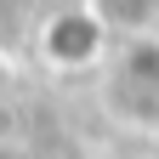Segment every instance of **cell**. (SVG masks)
Wrapping results in <instances>:
<instances>
[{"label": "cell", "instance_id": "1", "mask_svg": "<svg viewBox=\"0 0 159 159\" xmlns=\"http://www.w3.org/2000/svg\"><path fill=\"white\" fill-rule=\"evenodd\" d=\"M108 108L136 131H159V34H125L108 51Z\"/></svg>", "mask_w": 159, "mask_h": 159}, {"label": "cell", "instance_id": "2", "mask_svg": "<svg viewBox=\"0 0 159 159\" xmlns=\"http://www.w3.org/2000/svg\"><path fill=\"white\" fill-rule=\"evenodd\" d=\"M40 63L57 68V74H85V68H102L108 51H114V29L97 17V6H63L40 23L34 40Z\"/></svg>", "mask_w": 159, "mask_h": 159}]
</instances>
